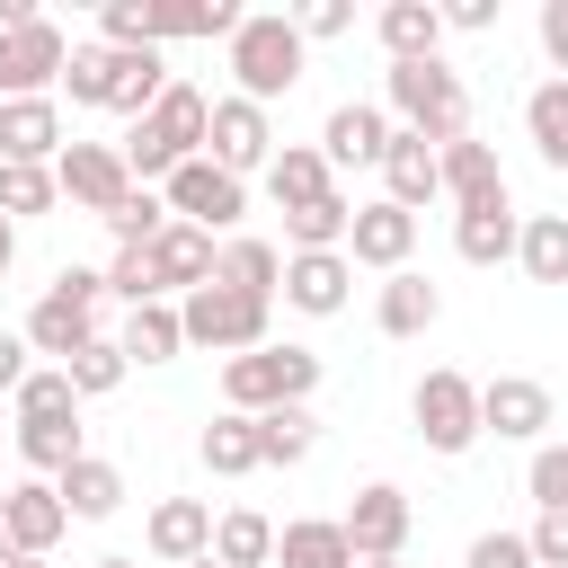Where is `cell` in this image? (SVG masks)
I'll return each mask as SVG.
<instances>
[{
    "label": "cell",
    "instance_id": "cell-1",
    "mask_svg": "<svg viewBox=\"0 0 568 568\" xmlns=\"http://www.w3.org/2000/svg\"><path fill=\"white\" fill-rule=\"evenodd\" d=\"M382 89H390L399 133H417V142H435V151L470 133V89H462V71H453L444 53H435V62H390Z\"/></svg>",
    "mask_w": 568,
    "mask_h": 568
},
{
    "label": "cell",
    "instance_id": "cell-2",
    "mask_svg": "<svg viewBox=\"0 0 568 568\" xmlns=\"http://www.w3.org/2000/svg\"><path fill=\"white\" fill-rule=\"evenodd\" d=\"M311 390H320V355L311 346H248V355H231L222 364V399H231V417H266V408H311Z\"/></svg>",
    "mask_w": 568,
    "mask_h": 568
},
{
    "label": "cell",
    "instance_id": "cell-3",
    "mask_svg": "<svg viewBox=\"0 0 568 568\" xmlns=\"http://www.w3.org/2000/svg\"><path fill=\"white\" fill-rule=\"evenodd\" d=\"M302 62H311V44H302V27L284 9H248L231 27V80H240V98H257V106L284 98L302 80Z\"/></svg>",
    "mask_w": 568,
    "mask_h": 568
},
{
    "label": "cell",
    "instance_id": "cell-4",
    "mask_svg": "<svg viewBox=\"0 0 568 568\" xmlns=\"http://www.w3.org/2000/svg\"><path fill=\"white\" fill-rule=\"evenodd\" d=\"M98 302H106V275L62 266V275L44 284V302L27 311V328H18V337H27V355H62V364H71V355L98 337Z\"/></svg>",
    "mask_w": 568,
    "mask_h": 568
},
{
    "label": "cell",
    "instance_id": "cell-5",
    "mask_svg": "<svg viewBox=\"0 0 568 568\" xmlns=\"http://www.w3.org/2000/svg\"><path fill=\"white\" fill-rule=\"evenodd\" d=\"M266 311L275 302H248V293H231V284H195L186 302H178V328H186V346H204V355H248V346H266Z\"/></svg>",
    "mask_w": 568,
    "mask_h": 568
},
{
    "label": "cell",
    "instance_id": "cell-6",
    "mask_svg": "<svg viewBox=\"0 0 568 568\" xmlns=\"http://www.w3.org/2000/svg\"><path fill=\"white\" fill-rule=\"evenodd\" d=\"M408 417H417L426 453H470V444H479V382H470V373H453V364H435V373L417 382Z\"/></svg>",
    "mask_w": 568,
    "mask_h": 568
},
{
    "label": "cell",
    "instance_id": "cell-7",
    "mask_svg": "<svg viewBox=\"0 0 568 568\" xmlns=\"http://www.w3.org/2000/svg\"><path fill=\"white\" fill-rule=\"evenodd\" d=\"M160 204H169V222L231 231V222L248 213V178H231V169H213V160H178L169 186H160Z\"/></svg>",
    "mask_w": 568,
    "mask_h": 568
},
{
    "label": "cell",
    "instance_id": "cell-8",
    "mask_svg": "<svg viewBox=\"0 0 568 568\" xmlns=\"http://www.w3.org/2000/svg\"><path fill=\"white\" fill-rule=\"evenodd\" d=\"M62 62H71V44H62V27H53V18L9 27V36H0V106H9V98H53Z\"/></svg>",
    "mask_w": 568,
    "mask_h": 568
},
{
    "label": "cell",
    "instance_id": "cell-9",
    "mask_svg": "<svg viewBox=\"0 0 568 568\" xmlns=\"http://www.w3.org/2000/svg\"><path fill=\"white\" fill-rule=\"evenodd\" d=\"M204 160L213 169H231V178H248V169H266L275 160V124H266V106L257 98H213V124H204Z\"/></svg>",
    "mask_w": 568,
    "mask_h": 568
},
{
    "label": "cell",
    "instance_id": "cell-10",
    "mask_svg": "<svg viewBox=\"0 0 568 568\" xmlns=\"http://www.w3.org/2000/svg\"><path fill=\"white\" fill-rule=\"evenodd\" d=\"M53 186H62L80 213H98V222H106V213L133 195V169H124V151H115V142H62Z\"/></svg>",
    "mask_w": 568,
    "mask_h": 568
},
{
    "label": "cell",
    "instance_id": "cell-11",
    "mask_svg": "<svg viewBox=\"0 0 568 568\" xmlns=\"http://www.w3.org/2000/svg\"><path fill=\"white\" fill-rule=\"evenodd\" d=\"M337 524H346V550H355V559H399V550H408V524H417V506H408V488H390V479H364V488H355V506H346Z\"/></svg>",
    "mask_w": 568,
    "mask_h": 568
},
{
    "label": "cell",
    "instance_id": "cell-12",
    "mask_svg": "<svg viewBox=\"0 0 568 568\" xmlns=\"http://www.w3.org/2000/svg\"><path fill=\"white\" fill-rule=\"evenodd\" d=\"M408 248H417V213H399L390 195H382V204H355V222H346V266H382V275H399Z\"/></svg>",
    "mask_w": 568,
    "mask_h": 568
},
{
    "label": "cell",
    "instance_id": "cell-13",
    "mask_svg": "<svg viewBox=\"0 0 568 568\" xmlns=\"http://www.w3.org/2000/svg\"><path fill=\"white\" fill-rule=\"evenodd\" d=\"M550 426V390L532 373H497L479 382V435H506V444H532Z\"/></svg>",
    "mask_w": 568,
    "mask_h": 568
},
{
    "label": "cell",
    "instance_id": "cell-14",
    "mask_svg": "<svg viewBox=\"0 0 568 568\" xmlns=\"http://www.w3.org/2000/svg\"><path fill=\"white\" fill-rule=\"evenodd\" d=\"M142 257H151V293H160V302H169V293L213 284V231H195V222H169Z\"/></svg>",
    "mask_w": 568,
    "mask_h": 568
},
{
    "label": "cell",
    "instance_id": "cell-15",
    "mask_svg": "<svg viewBox=\"0 0 568 568\" xmlns=\"http://www.w3.org/2000/svg\"><path fill=\"white\" fill-rule=\"evenodd\" d=\"M142 541H151L160 568H186V559L213 550V506H204V497H160L151 524H142Z\"/></svg>",
    "mask_w": 568,
    "mask_h": 568
},
{
    "label": "cell",
    "instance_id": "cell-16",
    "mask_svg": "<svg viewBox=\"0 0 568 568\" xmlns=\"http://www.w3.org/2000/svg\"><path fill=\"white\" fill-rule=\"evenodd\" d=\"M382 142H390V115L382 106H364V98H346V106H328V124H320V160L328 169H382Z\"/></svg>",
    "mask_w": 568,
    "mask_h": 568
},
{
    "label": "cell",
    "instance_id": "cell-17",
    "mask_svg": "<svg viewBox=\"0 0 568 568\" xmlns=\"http://www.w3.org/2000/svg\"><path fill=\"white\" fill-rule=\"evenodd\" d=\"M346 284H355V266H346V248H311V257H284V302L293 311H311V320H328V311H346Z\"/></svg>",
    "mask_w": 568,
    "mask_h": 568
},
{
    "label": "cell",
    "instance_id": "cell-18",
    "mask_svg": "<svg viewBox=\"0 0 568 568\" xmlns=\"http://www.w3.org/2000/svg\"><path fill=\"white\" fill-rule=\"evenodd\" d=\"M0 515H9V541H18V559H44V550L71 532V515H62L53 479H18V488L0 497Z\"/></svg>",
    "mask_w": 568,
    "mask_h": 568
},
{
    "label": "cell",
    "instance_id": "cell-19",
    "mask_svg": "<svg viewBox=\"0 0 568 568\" xmlns=\"http://www.w3.org/2000/svg\"><path fill=\"white\" fill-rule=\"evenodd\" d=\"M0 160L53 169V160H62V106H53V98H9V106H0Z\"/></svg>",
    "mask_w": 568,
    "mask_h": 568
},
{
    "label": "cell",
    "instance_id": "cell-20",
    "mask_svg": "<svg viewBox=\"0 0 568 568\" xmlns=\"http://www.w3.org/2000/svg\"><path fill=\"white\" fill-rule=\"evenodd\" d=\"M382 186H390L399 213H417L426 195H444V178H435V142H417V133L390 124V142H382Z\"/></svg>",
    "mask_w": 568,
    "mask_h": 568
},
{
    "label": "cell",
    "instance_id": "cell-21",
    "mask_svg": "<svg viewBox=\"0 0 568 568\" xmlns=\"http://www.w3.org/2000/svg\"><path fill=\"white\" fill-rule=\"evenodd\" d=\"M435 178H444V195H453L462 213H470V204H497V195H506V178H497V151H488V142H470V133L435 151Z\"/></svg>",
    "mask_w": 568,
    "mask_h": 568
},
{
    "label": "cell",
    "instance_id": "cell-22",
    "mask_svg": "<svg viewBox=\"0 0 568 568\" xmlns=\"http://www.w3.org/2000/svg\"><path fill=\"white\" fill-rule=\"evenodd\" d=\"M373 36H382L390 62H435V44H444V9H435V0H390V9L373 18Z\"/></svg>",
    "mask_w": 568,
    "mask_h": 568
},
{
    "label": "cell",
    "instance_id": "cell-23",
    "mask_svg": "<svg viewBox=\"0 0 568 568\" xmlns=\"http://www.w3.org/2000/svg\"><path fill=\"white\" fill-rule=\"evenodd\" d=\"M213 284H231V293H248V302H275L284 248H275V240H222V248H213Z\"/></svg>",
    "mask_w": 568,
    "mask_h": 568
},
{
    "label": "cell",
    "instance_id": "cell-24",
    "mask_svg": "<svg viewBox=\"0 0 568 568\" xmlns=\"http://www.w3.org/2000/svg\"><path fill=\"white\" fill-rule=\"evenodd\" d=\"M435 311H444V293L417 275V266H399V275H382V302H373V320H382V337H426L435 328Z\"/></svg>",
    "mask_w": 568,
    "mask_h": 568
},
{
    "label": "cell",
    "instance_id": "cell-25",
    "mask_svg": "<svg viewBox=\"0 0 568 568\" xmlns=\"http://www.w3.org/2000/svg\"><path fill=\"white\" fill-rule=\"evenodd\" d=\"M53 497H62V515L98 524V515H115V506H124V470H115L106 453H80V462L53 479Z\"/></svg>",
    "mask_w": 568,
    "mask_h": 568
},
{
    "label": "cell",
    "instance_id": "cell-26",
    "mask_svg": "<svg viewBox=\"0 0 568 568\" xmlns=\"http://www.w3.org/2000/svg\"><path fill=\"white\" fill-rule=\"evenodd\" d=\"M106 53H115V44H106ZM160 89H169V62H160L151 44H142V53H115V62H106V106H115V115H133V124H142V115L160 106Z\"/></svg>",
    "mask_w": 568,
    "mask_h": 568
},
{
    "label": "cell",
    "instance_id": "cell-27",
    "mask_svg": "<svg viewBox=\"0 0 568 568\" xmlns=\"http://www.w3.org/2000/svg\"><path fill=\"white\" fill-rule=\"evenodd\" d=\"M266 195H275L284 213L320 204V195H328V160H320L311 142H275V160H266Z\"/></svg>",
    "mask_w": 568,
    "mask_h": 568
},
{
    "label": "cell",
    "instance_id": "cell-28",
    "mask_svg": "<svg viewBox=\"0 0 568 568\" xmlns=\"http://www.w3.org/2000/svg\"><path fill=\"white\" fill-rule=\"evenodd\" d=\"M275 559H284V568H355L337 515H302V524H284V532H275Z\"/></svg>",
    "mask_w": 568,
    "mask_h": 568
},
{
    "label": "cell",
    "instance_id": "cell-29",
    "mask_svg": "<svg viewBox=\"0 0 568 568\" xmlns=\"http://www.w3.org/2000/svg\"><path fill=\"white\" fill-rule=\"evenodd\" d=\"M453 248H462L470 266H497V257H515V204L497 195V204H470V213H453Z\"/></svg>",
    "mask_w": 568,
    "mask_h": 568
},
{
    "label": "cell",
    "instance_id": "cell-30",
    "mask_svg": "<svg viewBox=\"0 0 568 568\" xmlns=\"http://www.w3.org/2000/svg\"><path fill=\"white\" fill-rule=\"evenodd\" d=\"M515 257L532 284H568V213H524L515 222Z\"/></svg>",
    "mask_w": 568,
    "mask_h": 568
},
{
    "label": "cell",
    "instance_id": "cell-31",
    "mask_svg": "<svg viewBox=\"0 0 568 568\" xmlns=\"http://www.w3.org/2000/svg\"><path fill=\"white\" fill-rule=\"evenodd\" d=\"M195 453H204V470H213V479H248V470H266V462H257V417H231V408L204 426V444H195Z\"/></svg>",
    "mask_w": 568,
    "mask_h": 568
},
{
    "label": "cell",
    "instance_id": "cell-32",
    "mask_svg": "<svg viewBox=\"0 0 568 568\" xmlns=\"http://www.w3.org/2000/svg\"><path fill=\"white\" fill-rule=\"evenodd\" d=\"M213 559H222V568H266V559H275V524H266L257 506L213 515Z\"/></svg>",
    "mask_w": 568,
    "mask_h": 568
},
{
    "label": "cell",
    "instance_id": "cell-33",
    "mask_svg": "<svg viewBox=\"0 0 568 568\" xmlns=\"http://www.w3.org/2000/svg\"><path fill=\"white\" fill-rule=\"evenodd\" d=\"M124 364H169L178 346H186V328H178V302H142L133 320H124Z\"/></svg>",
    "mask_w": 568,
    "mask_h": 568
},
{
    "label": "cell",
    "instance_id": "cell-34",
    "mask_svg": "<svg viewBox=\"0 0 568 568\" xmlns=\"http://www.w3.org/2000/svg\"><path fill=\"white\" fill-rule=\"evenodd\" d=\"M346 222H355V204L328 186L320 204H302V213H284V240H293V257H311V248H346Z\"/></svg>",
    "mask_w": 568,
    "mask_h": 568
},
{
    "label": "cell",
    "instance_id": "cell-35",
    "mask_svg": "<svg viewBox=\"0 0 568 568\" xmlns=\"http://www.w3.org/2000/svg\"><path fill=\"white\" fill-rule=\"evenodd\" d=\"M311 444H320V417L311 408H266L257 417V462L293 470V462H311Z\"/></svg>",
    "mask_w": 568,
    "mask_h": 568
},
{
    "label": "cell",
    "instance_id": "cell-36",
    "mask_svg": "<svg viewBox=\"0 0 568 568\" xmlns=\"http://www.w3.org/2000/svg\"><path fill=\"white\" fill-rule=\"evenodd\" d=\"M524 133H532V151H541L550 169H568V80H541V89L524 98Z\"/></svg>",
    "mask_w": 568,
    "mask_h": 568
},
{
    "label": "cell",
    "instance_id": "cell-37",
    "mask_svg": "<svg viewBox=\"0 0 568 568\" xmlns=\"http://www.w3.org/2000/svg\"><path fill=\"white\" fill-rule=\"evenodd\" d=\"M18 453H27L36 470H53V479H62L89 444H80V417H27V426H18Z\"/></svg>",
    "mask_w": 568,
    "mask_h": 568
},
{
    "label": "cell",
    "instance_id": "cell-38",
    "mask_svg": "<svg viewBox=\"0 0 568 568\" xmlns=\"http://www.w3.org/2000/svg\"><path fill=\"white\" fill-rule=\"evenodd\" d=\"M62 373H71V399H106V390H115L133 364H124V346H115V337H89V346H80Z\"/></svg>",
    "mask_w": 568,
    "mask_h": 568
},
{
    "label": "cell",
    "instance_id": "cell-39",
    "mask_svg": "<svg viewBox=\"0 0 568 568\" xmlns=\"http://www.w3.org/2000/svg\"><path fill=\"white\" fill-rule=\"evenodd\" d=\"M106 231H115V248H151V240L169 231V204H160L151 186H133V195H124V204L106 213Z\"/></svg>",
    "mask_w": 568,
    "mask_h": 568
},
{
    "label": "cell",
    "instance_id": "cell-40",
    "mask_svg": "<svg viewBox=\"0 0 568 568\" xmlns=\"http://www.w3.org/2000/svg\"><path fill=\"white\" fill-rule=\"evenodd\" d=\"M53 169H27V160H0V213L18 222V213H53Z\"/></svg>",
    "mask_w": 568,
    "mask_h": 568
},
{
    "label": "cell",
    "instance_id": "cell-41",
    "mask_svg": "<svg viewBox=\"0 0 568 568\" xmlns=\"http://www.w3.org/2000/svg\"><path fill=\"white\" fill-rule=\"evenodd\" d=\"M27 417H80V399H71V373L62 364H44V373H27L18 382V426Z\"/></svg>",
    "mask_w": 568,
    "mask_h": 568
},
{
    "label": "cell",
    "instance_id": "cell-42",
    "mask_svg": "<svg viewBox=\"0 0 568 568\" xmlns=\"http://www.w3.org/2000/svg\"><path fill=\"white\" fill-rule=\"evenodd\" d=\"M106 44H71V62H62V80L53 89H71V106H106Z\"/></svg>",
    "mask_w": 568,
    "mask_h": 568
},
{
    "label": "cell",
    "instance_id": "cell-43",
    "mask_svg": "<svg viewBox=\"0 0 568 568\" xmlns=\"http://www.w3.org/2000/svg\"><path fill=\"white\" fill-rule=\"evenodd\" d=\"M524 488H532V506H559L568 515V444H541L532 470H524Z\"/></svg>",
    "mask_w": 568,
    "mask_h": 568
},
{
    "label": "cell",
    "instance_id": "cell-44",
    "mask_svg": "<svg viewBox=\"0 0 568 568\" xmlns=\"http://www.w3.org/2000/svg\"><path fill=\"white\" fill-rule=\"evenodd\" d=\"M524 550H532V568H568V515H559V506H541V515H532V532H524Z\"/></svg>",
    "mask_w": 568,
    "mask_h": 568
},
{
    "label": "cell",
    "instance_id": "cell-45",
    "mask_svg": "<svg viewBox=\"0 0 568 568\" xmlns=\"http://www.w3.org/2000/svg\"><path fill=\"white\" fill-rule=\"evenodd\" d=\"M293 27H302V44L346 36V27H355V0H302V9H293Z\"/></svg>",
    "mask_w": 568,
    "mask_h": 568
},
{
    "label": "cell",
    "instance_id": "cell-46",
    "mask_svg": "<svg viewBox=\"0 0 568 568\" xmlns=\"http://www.w3.org/2000/svg\"><path fill=\"white\" fill-rule=\"evenodd\" d=\"M106 293H124L133 311H142V302H160V293H151V257H142V248H115V266H106Z\"/></svg>",
    "mask_w": 568,
    "mask_h": 568
},
{
    "label": "cell",
    "instance_id": "cell-47",
    "mask_svg": "<svg viewBox=\"0 0 568 568\" xmlns=\"http://www.w3.org/2000/svg\"><path fill=\"white\" fill-rule=\"evenodd\" d=\"M462 568H532V550H524V532H479Z\"/></svg>",
    "mask_w": 568,
    "mask_h": 568
},
{
    "label": "cell",
    "instance_id": "cell-48",
    "mask_svg": "<svg viewBox=\"0 0 568 568\" xmlns=\"http://www.w3.org/2000/svg\"><path fill=\"white\" fill-rule=\"evenodd\" d=\"M541 53H550V71L568 80V0H541Z\"/></svg>",
    "mask_w": 568,
    "mask_h": 568
},
{
    "label": "cell",
    "instance_id": "cell-49",
    "mask_svg": "<svg viewBox=\"0 0 568 568\" xmlns=\"http://www.w3.org/2000/svg\"><path fill=\"white\" fill-rule=\"evenodd\" d=\"M444 27H462V36H488V27H497V0H453V9H444Z\"/></svg>",
    "mask_w": 568,
    "mask_h": 568
},
{
    "label": "cell",
    "instance_id": "cell-50",
    "mask_svg": "<svg viewBox=\"0 0 568 568\" xmlns=\"http://www.w3.org/2000/svg\"><path fill=\"white\" fill-rule=\"evenodd\" d=\"M18 382H27V337H18V328H0V390L18 399Z\"/></svg>",
    "mask_w": 568,
    "mask_h": 568
},
{
    "label": "cell",
    "instance_id": "cell-51",
    "mask_svg": "<svg viewBox=\"0 0 568 568\" xmlns=\"http://www.w3.org/2000/svg\"><path fill=\"white\" fill-rule=\"evenodd\" d=\"M9 257H18V222L0 213V275H9Z\"/></svg>",
    "mask_w": 568,
    "mask_h": 568
},
{
    "label": "cell",
    "instance_id": "cell-52",
    "mask_svg": "<svg viewBox=\"0 0 568 568\" xmlns=\"http://www.w3.org/2000/svg\"><path fill=\"white\" fill-rule=\"evenodd\" d=\"M9 559H18V541H9V515H0V568H9Z\"/></svg>",
    "mask_w": 568,
    "mask_h": 568
},
{
    "label": "cell",
    "instance_id": "cell-53",
    "mask_svg": "<svg viewBox=\"0 0 568 568\" xmlns=\"http://www.w3.org/2000/svg\"><path fill=\"white\" fill-rule=\"evenodd\" d=\"M98 568H142V559H124V550H115V559H98Z\"/></svg>",
    "mask_w": 568,
    "mask_h": 568
},
{
    "label": "cell",
    "instance_id": "cell-54",
    "mask_svg": "<svg viewBox=\"0 0 568 568\" xmlns=\"http://www.w3.org/2000/svg\"><path fill=\"white\" fill-rule=\"evenodd\" d=\"M186 568H222V559H213V550H204V559H186Z\"/></svg>",
    "mask_w": 568,
    "mask_h": 568
},
{
    "label": "cell",
    "instance_id": "cell-55",
    "mask_svg": "<svg viewBox=\"0 0 568 568\" xmlns=\"http://www.w3.org/2000/svg\"><path fill=\"white\" fill-rule=\"evenodd\" d=\"M355 568H399V559H355Z\"/></svg>",
    "mask_w": 568,
    "mask_h": 568
},
{
    "label": "cell",
    "instance_id": "cell-56",
    "mask_svg": "<svg viewBox=\"0 0 568 568\" xmlns=\"http://www.w3.org/2000/svg\"><path fill=\"white\" fill-rule=\"evenodd\" d=\"M9 568H44V559H9Z\"/></svg>",
    "mask_w": 568,
    "mask_h": 568
}]
</instances>
